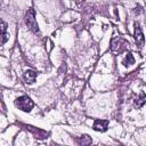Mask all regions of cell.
Returning <instances> with one entry per match:
<instances>
[{
  "mask_svg": "<svg viewBox=\"0 0 146 146\" xmlns=\"http://www.w3.org/2000/svg\"><path fill=\"white\" fill-rule=\"evenodd\" d=\"M133 36H135V41L137 43V46L139 48H141L145 43V38H144V34L141 32V29L139 26L138 23H135V33H133Z\"/></svg>",
  "mask_w": 146,
  "mask_h": 146,
  "instance_id": "4",
  "label": "cell"
},
{
  "mask_svg": "<svg viewBox=\"0 0 146 146\" xmlns=\"http://www.w3.org/2000/svg\"><path fill=\"white\" fill-rule=\"evenodd\" d=\"M36 75H38L36 72H34V71H32V70H27V71H25L24 74H23V80L25 81V83L32 84V83L35 81Z\"/></svg>",
  "mask_w": 146,
  "mask_h": 146,
  "instance_id": "6",
  "label": "cell"
},
{
  "mask_svg": "<svg viewBox=\"0 0 146 146\" xmlns=\"http://www.w3.org/2000/svg\"><path fill=\"white\" fill-rule=\"evenodd\" d=\"M94 130L95 131H98V132H105L108 128V121L107 120H95L94 122V125H92Z\"/></svg>",
  "mask_w": 146,
  "mask_h": 146,
  "instance_id": "5",
  "label": "cell"
},
{
  "mask_svg": "<svg viewBox=\"0 0 146 146\" xmlns=\"http://www.w3.org/2000/svg\"><path fill=\"white\" fill-rule=\"evenodd\" d=\"M6 29H7V24H6L3 21H1V32H2L1 36H2V44H5V43L7 42V40H8V38H9V35H8L7 32H6Z\"/></svg>",
  "mask_w": 146,
  "mask_h": 146,
  "instance_id": "10",
  "label": "cell"
},
{
  "mask_svg": "<svg viewBox=\"0 0 146 146\" xmlns=\"http://www.w3.org/2000/svg\"><path fill=\"white\" fill-rule=\"evenodd\" d=\"M27 129L31 130V131L35 135V138H44L46 135H47V132H44V131H42V130H40V129H34L33 127H27Z\"/></svg>",
  "mask_w": 146,
  "mask_h": 146,
  "instance_id": "11",
  "label": "cell"
},
{
  "mask_svg": "<svg viewBox=\"0 0 146 146\" xmlns=\"http://www.w3.org/2000/svg\"><path fill=\"white\" fill-rule=\"evenodd\" d=\"M122 64H123L125 67H127V66H130V65H132V64H135V58H133V56H132L131 52H128V54H127L125 58L122 60Z\"/></svg>",
  "mask_w": 146,
  "mask_h": 146,
  "instance_id": "9",
  "label": "cell"
},
{
  "mask_svg": "<svg viewBox=\"0 0 146 146\" xmlns=\"http://www.w3.org/2000/svg\"><path fill=\"white\" fill-rule=\"evenodd\" d=\"M15 106L18 110L29 113L34 107V103H33V100L30 97H27V96H21V97H18V98L15 99Z\"/></svg>",
  "mask_w": 146,
  "mask_h": 146,
  "instance_id": "1",
  "label": "cell"
},
{
  "mask_svg": "<svg viewBox=\"0 0 146 146\" xmlns=\"http://www.w3.org/2000/svg\"><path fill=\"white\" fill-rule=\"evenodd\" d=\"M25 23L27 25V27L34 32V33H38L39 32V26H38V23H36V19H35V13H34V9L30 8L26 14H25Z\"/></svg>",
  "mask_w": 146,
  "mask_h": 146,
  "instance_id": "2",
  "label": "cell"
},
{
  "mask_svg": "<svg viewBox=\"0 0 146 146\" xmlns=\"http://www.w3.org/2000/svg\"><path fill=\"white\" fill-rule=\"evenodd\" d=\"M145 104H146V95H145L144 92H140L139 97L135 100L133 106H135L136 108H140V107H143Z\"/></svg>",
  "mask_w": 146,
  "mask_h": 146,
  "instance_id": "7",
  "label": "cell"
},
{
  "mask_svg": "<svg viewBox=\"0 0 146 146\" xmlns=\"http://www.w3.org/2000/svg\"><path fill=\"white\" fill-rule=\"evenodd\" d=\"M129 46V42L122 38H114L111 42V49L115 52H123Z\"/></svg>",
  "mask_w": 146,
  "mask_h": 146,
  "instance_id": "3",
  "label": "cell"
},
{
  "mask_svg": "<svg viewBox=\"0 0 146 146\" xmlns=\"http://www.w3.org/2000/svg\"><path fill=\"white\" fill-rule=\"evenodd\" d=\"M76 141H78V144H80V145H89V144L92 143V139H91V137H89L88 135H82V136H80V137L76 139Z\"/></svg>",
  "mask_w": 146,
  "mask_h": 146,
  "instance_id": "8",
  "label": "cell"
}]
</instances>
